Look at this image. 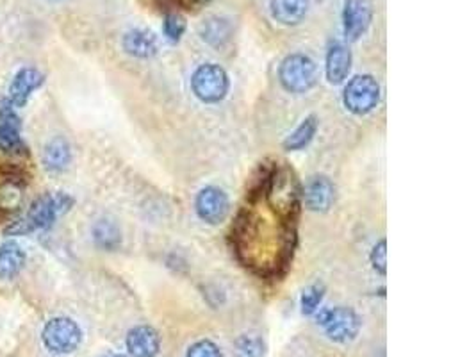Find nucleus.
Listing matches in <instances>:
<instances>
[{"mask_svg":"<svg viewBox=\"0 0 476 357\" xmlns=\"http://www.w3.org/2000/svg\"><path fill=\"white\" fill-rule=\"evenodd\" d=\"M278 79L287 91L307 93L318 82V66L305 54H291L282 61Z\"/></svg>","mask_w":476,"mask_h":357,"instance_id":"f257e3e1","label":"nucleus"},{"mask_svg":"<svg viewBox=\"0 0 476 357\" xmlns=\"http://www.w3.org/2000/svg\"><path fill=\"white\" fill-rule=\"evenodd\" d=\"M41 340L47 351H50L52 354L66 356V354L75 353L81 347L82 331L77 326V322H73L72 319L57 317L45 324Z\"/></svg>","mask_w":476,"mask_h":357,"instance_id":"f03ea898","label":"nucleus"},{"mask_svg":"<svg viewBox=\"0 0 476 357\" xmlns=\"http://www.w3.org/2000/svg\"><path fill=\"white\" fill-rule=\"evenodd\" d=\"M73 206V199L63 191L59 193H47V195H41L38 197L27 215L23 217L30 227V231H38V229H50L55 220L64 215L66 211H70Z\"/></svg>","mask_w":476,"mask_h":357,"instance_id":"7ed1b4c3","label":"nucleus"},{"mask_svg":"<svg viewBox=\"0 0 476 357\" xmlns=\"http://www.w3.org/2000/svg\"><path fill=\"white\" fill-rule=\"evenodd\" d=\"M318 324L323 327L327 338L334 344H350L361 331V319L352 308L323 310L318 315Z\"/></svg>","mask_w":476,"mask_h":357,"instance_id":"20e7f679","label":"nucleus"},{"mask_svg":"<svg viewBox=\"0 0 476 357\" xmlns=\"http://www.w3.org/2000/svg\"><path fill=\"white\" fill-rule=\"evenodd\" d=\"M343 102L353 115H368L380 102V84L373 75H355L343 93Z\"/></svg>","mask_w":476,"mask_h":357,"instance_id":"39448f33","label":"nucleus"},{"mask_svg":"<svg viewBox=\"0 0 476 357\" xmlns=\"http://www.w3.org/2000/svg\"><path fill=\"white\" fill-rule=\"evenodd\" d=\"M191 86H193V93L202 102L215 104L225 98L229 91V75L220 64L208 63L197 68L191 79Z\"/></svg>","mask_w":476,"mask_h":357,"instance_id":"423d86ee","label":"nucleus"},{"mask_svg":"<svg viewBox=\"0 0 476 357\" xmlns=\"http://www.w3.org/2000/svg\"><path fill=\"white\" fill-rule=\"evenodd\" d=\"M21 123L14 107L4 100L0 106V150L4 154L25 156L27 149L21 140Z\"/></svg>","mask_w":476,"mask_h":357,"instance_id":"0eeeda50","label":"nucleus"},{"mask_svg":"<svg viewBox=\"0 0 476 357\" xmlns=\"http://www.w3.org/2000/svg\"><path fill=\"white\" fill-rule=\"evenodd\" d=\"M373 20L371 0H346L343 7V32L348 41H357Z\"/></svg>","mask_w":476,"mask_h":357,"instance_id":"6e6552de","label":"nucleus"},{"mask_svg":"<svg viewBox=\"0 0 476 357\" xmlns=\"http://www.w3.org/2000/svg\"><path fill=\"white\" fill-rule=\"evenodd\" d=\"M197 213L199 217L211 224V225H218L222 224L231 209V202L227 193L222 188L217 186H208L204 188L199 195H197Z\"/></svg>","mask_w":476,"mask_h":357,"instance_id":"1a4fd4ad","label":"nucleus"},{"mask_svg":"<svg viewBox=\"0 0 476 357\" xmlns=\"http://www.w3.org/2000/svg\"><path fill=\"white\" fill-rule=\"evenodd\" d=\"M45 82V75L36 68H21L9 84L7 102L13 107H23L30 95Z\"/></svg>","mask_w":476,"mask_h":357,"instance_id":"9d476101","label":"nucleus"},{"mask_svg":"<svg viewBox=\"0 0 476 357\" xmlns=\"http://www.w3.org/2000/svg\"><path fill=\"white\" fill-rule=\"evenodd\" d=\"M303 200L310 211L325 213L332 208L336 200V186L328 177H310L303 188Z\"/></svg>","mask_w":476,"mask_h":357,"instance_id":"9b49d317","label":"nucleus"},{"mask_svg":"<svg viewBox=\"0 0 476 357\" xmlns=\"http://www.w3.org/2000/svg\"><path fill=\"white\" fill-rule=\"evenodd\" d=\"M125 345L132 357H157L161 351V338L154 327L136 326L129 331Z\"/></svg>","mask_w":476,"mask_h":357,"instance_id":"f8f14e48","label":"nucleus"},{"mask_svg":"<svg viewBox=\"0 0 476 357\" xmlns=\"http://www.w3.org/2000/svg\"><path fill=\"white\" fill-rule=\"evenodd\" d=\"M123 50L132 55V57H140V59H149L154 57L157 54V36L149 30V29H131L125 32L123 39H122Z\"/></svg>","mask_w":476,"mask_h":357,"instance_id":"ddd939ff","label":"nucleus"},{"mask_svg":"<svg viewBox=\"0 0 476 357\" xmlns=\"http://www.w3.org/2000/svg\"><path fill=\"white\" fill-rule=\"evenodd\" d=\"M310 9V0H269V13L280 25L302 23Z\"/></svg>","mask_w":476,"mask_h":357,"instance_id":"4468645a","label":"nucleus"},{"mask_svg":"<svg viewBox=\"0 0 476 357\" xmlns=\"http://www.w3.org/2000/svg\"><path fill=\"white\" fill-rule=\"evenodd\" d=\"M199 34L202 38V41H206L208 45L220 48L225 47L233 36H234V27L231 23L229 18L224 16H208L200 25H199Z\"/></svg>","mask_w":476,"mask_h":357,"instance_id":"2eb2a0df","label":"nucleus"},{"mask_svg":"<svg viewBox=\"0 0 476 357\" xmlns=\"http://www.w3.org/2000/svg\"><path fill=\"white\" fill-rule=\"evenodd\" d=\"M327 79L332 84H341L344 79H348V73L352 70V52L343 43H334L327 52Z\"/></svg>","mask_w":476,"mask_h":357,"instance_id":"dca6fc26","label":"nucleus"},{"mask_svg":"<svg viewBox=\"0 0 476 357\" xmlns=\"http://www.w3.org/2000/svg\"><path fill=\"white\" fill-rule=\"evenodd\" d=\"M70 161H72V149L64 138L57 136L45 145L43 165L48 172H52V174L64 172L70 166Z\"/></svg>","mask_w":476,"mask_h":357,"instance_id":"f3484780","label":"nucleus"},{"mask_svg":"<svg viewBox=\"0 0 476 357\" xmlns=\"http://www.w3.org/2000/svg\"><path fill=\"white\" fill-rule=\"evenodd\" d=\"M25 267V252L23 249L9 240L0 245V279L11 281L14 279Z\"/></svg>","mask_w":476,"mask_h":357,"instance_id":"a211bd4d","label":"nucleus"},{"mask_svg":"<svg viewBox=\"0 0 476 357\" xmlns=\"http://www.w3.org/2000/svg\"><path fill=\"white\" fill-rule=\"evenodd\" d=\"M93 240L98 249L113 252L122 245V231L115 220L100 218L93 225Z\"/></svg>","mask_w":476,"mask_h":357,"instance_id":"6ab92c4d","label":"nucleus"},{"mask_svg":"<svg viewBox=\"0 0 476 357\" xmlns=\"http://www.w3.org/2000/svg\"><path fill=\"white\" fill-rule=\"evenodd\" d=\"M23 202V184L16 177H7L0 183V215H11Z\"/></svg>","mask_w":476,"mask_h":357,"instance_id":"aec40b11","label":"nucleus"},{"mask_svg":"<svg viewBox=\"0 0 476 357\" xmlns=\"http://www.w3.org/2000/svg\"><path fill=\"white\" fill-rule=\"evenodd\" d=\"M318 131V118L316 116H307L284 141V149L289 152H296L305 149L312 138L316 136Z\"/></svg>","mask_w":476,"mask_h":357,"instance_id":"412c9836","label":"nucleus"},{"mask_svg":"<svg viewBox=\"0 0 476 357\" xmlns=\"http://www.w3.org/2000/svg\"><path fill=\"white\" fill-rule=\"evenodd\" d=\"M236 357H266V342L257 335H242L234 342Z\"/></svg>","mask_w":476,"mask_h":357,"instance_id":"4be33fe9","label":"nucleus"},{"mask_svg":"<svg viewBox=\"0 0 476 357\" xmlns=\"http://www.w3.org/2000/svg\"><path fill=\"white\" fill-rule=\"evenodd\" d=\"M323 297H325V286L323 285H312V286H309L303 292L302 301H300L302 313L303 315H314L318 311L319 304L323 302Z\"/></svg>","mask_w":476,"mask_h":357,"instance_id":"5701e85b","label":"nucleus"},{"mask_svg":"<svg viewBox=\"0 0 476 357\" xmlns=\"http://www.w3.org/2000/svg\"><path fill=\"white\" fill-rule=\"evenodd\" d=\"M186 32V18L181 13H168L165 16V36L177 43Z\"/></svg>","mask_w":476,"mask_h":357,"instance_id":"b1692460","label":"nucleus"},{"mask_svg":"<svg viewBox=\"0 0 476 357\" xmlns=\"http://www.w3.org/2000/svg\"><path fill=\"white\" fill-rule=\"evenodd\" d=\"M186 357H224V353L215 342L200 340L188 349Z\"/></svg>","mask_w":476,"mask_h":357,"instance_id":"393cba45","label":"nucleus"},{"mask_svg":"<svg viewBox=\"0 0 476 357\" xmlns=\"http://www.w3.org/2000/svg\"><path fill=\"white\" fill-rule=\"evenodd\" d=\"M370 259H371L373 268H375L378 274H382V276L387 274V242H386V240H380V242L373 247Z\"/></svg>","mask_w":476,"mask_h":357,"instance_id":"a878e982","label":"nucleus"},{"mask_svg":"<svg viewBox=\"0 0 476 357\" xmlns=\"http://www.w3.org/2000/svg\"><path fill=\"white\" fill-rule=\"evenodd\" d=\"M190 2H191V5H199V4H208L211 0H190Z\"/></svg>","mask_w":476,"mask_h":357,"instance_id":"bb28decb","label":"nucleus"},{"mask_svg":"<svg viewBox=\"0 0 476 357\" xmlns=\"http://www.w3.org/2000/svg\"><path fill=\"white\" fill-rule=\"evenodd\" d=\"M113 357H127V356H123V354H118V356H113Z\"/></svg>","mask_w":476,"mask_h":357,"instance_id":"cd10ccee","label":"nucleus"},{"mask_svg":"<svg viewBox=\"0 0 476 357\" xmlns=\"http://www.w3.org/2000/svg\"><path fill=\"white\" fill-rule=\"evenodd\" d=\"M54 2H55V0H54Z\"/></svg>","mask_w":476,"mask_h":357,"instance_id":"c85d7f7f","label":"nucleus"}]
</instances>
